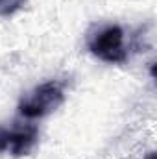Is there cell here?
<instances>
[{"mask_svg":"<svg viewBox=\"0 0 157 159\" xmlns=\"http://www.w3.org/2000/svg\"><path fill=\"white\" fill-rule=\"evenodd\" d=\"M26 0H0V17H11L24 7Z\"/></svg>","mask_w":157,"mask_h":159,"instance_id":"obj_4","label":"cell"},{"mask_svg":"<svg viewBox=\"0 0 157 159\" xmlns=\"http://www.w3.org/2000/svg\"><path fill=\"white\" fill-rule=\"evenodd\" d=\"M146 159H155V154H154V152H150V154L146 156Z\"/></svg>","mask_w":157,"mask_h":159,"instance_id":"obj_5","label":"cell"},{"mask_svg":"<svg viewBox=\"0 0 157 159\" xmlns=\"http://www.w3.org/2000/svg\"><path fill=\"white\" fill-rule=\"evenodd\" d=\"M39 141V129L34 124H0V154L9 157L30 156Z\"/></svg>","mask_w":157,"mask_h":159,"instance_id":"obj_3","label":"cell"},{"mask_svg":"<svg viewBox=\"0 0 157 159\" xmlns=\"http://www.w3.org/2000/svg\"><path fill=\"white\" fill-rule=\"evenodd\" d=\"M63 102H65L63 85L56 80H48V81L35 85L32 91H28L20 98L17 111L20 117L28 120L43 119V117H48L50 113L57 111Z\"/></svg>","mask_w":157,"mask_h":159,"instance_id":"obj_1","label":"cell"},{"mask_svg":"<svg viewBox=\"0 0 157 159\" xmlns=\"http://www.w3.org/2000/svg\"><path fill=\"white\" fill-rule=\"evenodd\" d=\"M87 46L94 57L109 65H122L129 57L128 35L124 28H120L117 24L100 28L96 34L91 35Z\"/></svg>","mask_w":157,"mask_h":159,"instance_id":"obj_2","label":"cell"}]
</instances>
